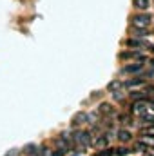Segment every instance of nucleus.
<instances>
[{
  "instance_id": "16",
  "label": "nucleus",
  "mask_w": 154,
  "mask_h": 156,
  "mask_svg": "<svg viewBox=\"0 0 154 156\" xmlns=\"http://www.w3.org/2000/svg\"><path fill=\"white\" fill-rule=\"evenodd\" d=\"M100 113H103V115H113V107H111L109 104H102V105H100Z\"/></svg>"
},
{
  "instance_id": "29",
  "label": "nucleus",
  "mask_w": 154,
  "mask_h": 156,
  "mask_svg": "<svg viewBox=\"0 0 154 156\" xmlns=\"http://www.w3.org/2000/svg\"><path fill=\"white\" fill-rule=\"evenodd\" d=\"M5 156H11V154H5Z\"/></svg>"
},
{
  "instance_id": "26",
  "label": "nucleus",
  "mask_w": 154,
  "mask_h": 156,
  "mask_svg": "<svg viewBox=\"0 0 154 156\" xmlns=\"http://www.w3.org/2000/svg\"><path fill=\"white\" fill-rule=\"evenodd\" d=\"M29 156H42V154H40L38 151H35V153H31V154H29Z\"/></svg>"
},
{
  "instance_id": "13",
  "label": "nucleus",
  "mask_w": 154,
  "mask_h": 156,
  "mask_svg": "<svg viewBox=\"0 0 154 156\" xmlns=\"http://www.w3.org/2000/svg\"><path fill=\"white\" fill-rule=\"evenodd\" d=\"M123 87V82H120V80H113L109 85H107V89L111 91V93H114V91H118V89H121Z\"/></svg>"
},
{
  "instance_id": "10",
  "label": "nucleus",
  "mask_w": 154,
  "mask_h": 156,
  "mask_svg": "<svg viewBox=\"0 0 154 156\" xmlns=\"http://www.w3.org/2000/svg\"><path fill=\"white\" fill-rule=\"evenodd\" d=\"M85 122H87V115L85 113H78V115L73 116V125H82Z\"/></svg>"
},
{
  "instance_id": "22",
  "label": "nucleus",
  "mask_w": 154,
  "mask_h": 156,
  "mask_svg": "<svg viewBox=\"0 0 154 156\" xmlns=\"http://www.w3.org/2000/svg\"><path fill=\"white\" fill-rule=\"evenodd\" d=\"M113 96H114L116 100H123V94H121V91H120V89H118V91H114V93H113Z\"/></svg>"
},
{
  "instance_id": "25",
  "label": "nucleus",
  "mask_w": 154,
  "mask_h": 156,
  "mask_svg": "<svg viewBox=\"0 0 154 156\" xmlns=\"http://www.w3.org/2000/svg\"><path fill=\"white\" fill-rule=\"evenodd\" d=\"M40 154H42V156H51V153H49V149H47V147H44V149L40 151Z\"/></svg>"
},
{
  "instance_id": "14",
  "label": "nucleus",
  "mask_w": 154,
  "mask_h": 156,
  "mask_svg": "<svg viewBox=\"0 0 154 156\" xmlns=\"http://www.w3.org/2000/svg\"><path fill=\"white\" fill-rule=\"evenodd\" d=\"M127 45H129V47H142L143 42L140 38H131V40H127Z\"/></svg>"
},
{
  "instance_id": "6",
  "label": "nucleus",
  "mask_w": 154,
  "mask_h": 156,
  "mask_svg": "<svg viewBox=\"0 0 154 156\" xmlns=\"http://www.w3.org/2000/svg\"><path fill=\"white\" fill-rule=\"evenodd\" d=\"M138 85H145L143 78H131L127 82H123V87H138Z\"/></svg>"
},
{
  "instance_id": "4",
  "label": "nucleus",
  "mask_w": 154,
  "mask_h": 156,
  "mask_svg": "<svg viewBox=\"0 0 154 156\" xmlns=\"http://www.w3.org/2000/svg\"><path fill=\"white\" fill-rule=\"evenodd\" d=\"M120 58L121 60H125V58H136L138 62H145V56L140 51H123V53H120Z\"/></svg>"
},
{
  "instance_id": "19",
  "label": "nucleus",
  "mask_w": 154,
  "mask_h": 156,
  "mask_svg": "<svg viewBox=\"0 0 154 156\" xmlns=\"http://www.w3.org/2000/svg\"><path fill=\"white\" fill-rule=\"evenodd\" d=\"M24 151H26L27 154H31V153H35V151H38V147H37L35 144H27V145L24 147Z\"/></svg>"
},
{
  "instance_id": "24",
  "label": "nucleus",
  "mask_w": 154,
  "mask_h": 156,
  "mask_svg": "<svg viewBox=\"0 0 154 156\" xmlns=\"http://www.w3.org/2000/svg\"><path fill=\"white\" fill-rule=\"evenodd\" d=\"M120 122H121V123H131V120H129V116H123V115L120 116Z\"/></svg>"
},
{
  "instance_id": "27",
  "label": "nucleus",
  "mask_w": 154,
  "mask_h": 156,
  "mask_svg": "<svg viewBox=\"0 0 154 156\" xmlns=\"http://www.w3.org/2000/svg\"><path fill=\"white\" fill-rule=\"evenodd\" d=\"M151 67H152V69H154V58H152V60H151Z\"/></svg>"
},
{
  "instance_id": "11",
  "label": "nucleus",
  "mask_w": 154,
  "mask_h": 156,
  "mask_svg": "<svg viewBox=\"0 0 154 156\" xmlns=\"http://www.w3.org/2000/svg\"><path fill=\"white\" fill-rule=\"evenodd\" d=\"M131 138H132V136H131V133H129L127 129H120V131H118V140H120V142H129Z\"/></svg>"
},
{
  "instance_id": "3",
  "label": "nucleus",
  "mask_w": 154,
  "mask_h": 156,
  "mask_svg": "<svg viewBox=\"0 0 154 156\" xmlns=\"http://www.w3.org/2000/svg\"><path fill=\"white\" fill-rule=\"evenodd\" d=\"M143 69V64L136 62V64H131V66H123L121 67V75H134V73H140Z\"/></svg>"
},
{
  "instance_id": "9",
  "label": "nucleus",
  "mask_w": 154,
  "mask_h": 156,
  "mask_svg": "<svg viewBox=\"0 0 154 156\" xmlns=\"http://www.w3.org/2000/svg\"><path fill=\"white\" fill-rule=\"evenodd\" d=\"M140 123H142L143 127H145V125H154V116L145 113V115H142V116H140Z\"/></svg>"
},
{
  "instance_id": "7",
  "label": "nucleus",
  "mask_w": 154,
  "mask_h": 156,
  "mask_svg": "<svg viewBox=\"0 0 154 156\" xmlns=\"http://www.w3.org/2000/svg\"><path fill=\"white\" fill-rule=\"evenodd\" d=\"M109 140H111V136H109V134H103V136H98L93 144H94V147H107Z\"/></svg>"
},
{
  "instance_id": "2",
  "label": "nucleus",
  "mask_w": 154,
  "mask_h": 156,
  "mask_svg": "<svg viewBox=\"0 0 154 156\" xmlns=\"http://www.w3.org/2000/svg\"><path fill=\"white\" fill-rule=\"evenodd\" d=\"M151 20L152 18L149 15H134L131 18V24H132V27H147L151 24Z\"/></svg>"
},
{
  "instance_id": "15",
  "label": "nucleus",
  "mask_w": 154,
  "mask_h": 156,
  "mask_svg": "<svg viewBox=\"0 0 154 156\" xmlns=\"http://www.w3.org/2000/svg\"><path fill=\"white\" fill-rule=\"evenodd\" d=\"M147 94H149V93H143V91H142V93H140V91L131 93V96H132L134 100H145V98H147Z\"/></svg>"
},
{
  "instance_id": "17",
  "label": "nucleus",
  "mask_w": 154,
  "mask_h": 156,
  "mask_svg": "<svg viewBox=\"0 0 154 156\" xmlns=\"http://www.w3.org/2000/svg\"><path fill=\"white\" fill-rule=\"evenodd\" d=\"M142 142H143L145 145H154V138H152V134H143Z\"/></svg>"
},
{
  "instance_id": "5",
  "label": "nucleus",
  "mask_w": 154,
  "mask_h": 156,
  "mask_svg": "<svg viewBox=\"0 0 154 156\" xmlns=\"http://www.w3.org/2000/svg\"><path fill=\"white\" fill-rule=\"evenodd\" d=\"M134 115H138V116H142V115H145L147 113V104H145V100H136L134 104H132V109H131Z\"/></svg>"
},
{
  "instance_id": "23",
  "label": "nucleus",
  "mask_w": 154,
  "mask_h": 156,
  "mask_svg": "<svg viewBox=\"0 0 154 156\" xmlns=\"http://www.w3.org/2000/svg\"><path fill=\"white\" fill-rule=\"evenodd\" d=\"M65 153H67V151H64V149H58L56 153H53V154H51V156H64V154H65Z\"/></svg>"
},
{
  "instance_id": "18",
  "label": "nucleus",
  "mask_w": 154,
  "mask_h": 156,
  "mask_svg": "<svg viewBox=\"0 0 154 156\" xmlns=\"http://www.w3.org/2000/svg\"><path fill=\"white\" fill-rule=\"evenodd\" d=\"M114 153L118 156H125V154H129V153H132V151L127 149V147H118V149H114Z\"/></svg>"
},
{
  "instance_id": "28",
  "label": "nucleus",
  "mask_w": 154,
  "mask_h": 156,
  "mask_svg": "<svg viewBox=\"0 0 154 156\" xmlns=\"http://www.w3.org/2000/svg\"><path fill=\"white\" fill-rule=\"evenodd\" d=\"M151 51H152V53H154V45H151Z\"/></svg>"
},
{
  "instance_id": "12",
  "label": "nucleus",
  "mask_w": 154,
  "mask_h": 156,
  "mask_svg": "<svg viewBox=\"0 0 154 156\" xmlns=\"http://www.w3.org/2000/svg\"><path fill=\"white\" fill-rule=\"evenodd\" d=\"M132 4H134V7H136V9H140V11H145V9L151 5V4H149V0H134Z\"/></svg>"
},
{
  "instance_id": "1",
  "label": "nucleus",
  "mask_w": 154,
  "mask_h": 156,
  "mask_svg": "<svg viewBox=\"0 0 154 156\" xmlns=\"http://www.w3.org/2000/svg\"><path fill=\"white\" fill-rule=\"evenodd\" d=\"M73 140H75L76 145H80L82 149H85V147L91 145V133H87V131H76L73 134Z\"/></svg>"
},
{
  "instance_id": "21",
  "label": "nucleus",
  "mask_w": 154,
  "mask_h": 156,
  "mask_svg": "<svg viewBox=\"0 0 154 156\" xmlns=\"http://www.w3.org/2000/svg\"><path fill=\"white\" fill-rule=\"evenodd\" d=\"M142 133H143V134H154V125H151L149 129H145V127H143V129H142Z\"/></svg>"
},
{
  "instance_id": "20",
  "label": "nucleus",
  "mask_w": 154,
  "mask_h": 156,
  "mask_svg": "<svg viewBox=\"0 0 154 156\" xmlns=\"http://www.w3.org/2000/svg\"><path fill=\"white\" fill-rule=\"evenodd\" d=\"M113 154H114V149H109V147H107V149H103L102 153H98L96 156H113Z\"/></svg>"
},
{
  "instance_id": "8",
  "label": "nucleus",
  "mask_w": 154,
  "mask_h": 156,
  "mask_svg": "<svg viewBox=\"0 0 154 156\" xmlns=\"http://www.w3.org/2000/svg\"><path fill=\"white\" fill-rule=\"evenodd\" d=\"M131 33H132L136 38H145V37L149 35V33H147V27H132Z\"/></svg>"
}]
</instances>
